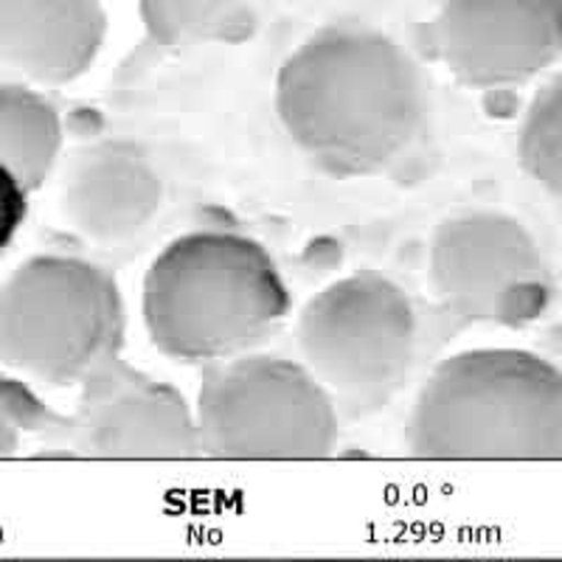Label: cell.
<instances>
[{"instance_id": "30bf717a", "label": "cell", "mask_w": 562, "mask_h": 562, "mask_svg": "<svg viewBox=\"0 0 562 562\" xmlns=\"http://www.w3.org/2000/svg\"><path fill=\"white\" fill-rule=\"evenodd\" d=\"M164 194L149 153L127 138L82 147L63 175L65 220L99 248H122L144 237L164 209Z\"/></svg>"}, {"instance_id": "e0dca14e", "label": "cell", "mask_w": 562, "mask_h": 562, "mask_svg": "<svg viewBox=\"0 0 562 562\" xmlns=\"http://www.w3.org/2000/svg\"><path fill=\"white\" fill-rule=\"evenodd\" d=\"M29 214V189L20 183L18 175L0 164V256L12 248Z\"/></svg>"}, {"instance_id": "52a82bcc", "label": "cell", "mask_w": 562, "mask_h": 562, "mask_svg": "<svg viewBox=\"0 0 562 562\" xmlns=\"http://www.w3.org/2000/svg\"><path fill=\"white\" fill-rule=\"evenodd\" d=\"M549 268L535 237L504 211H459L434 231L428 288L461 321L520 324L543 310Z\"/></svg>"}, {"instance_id": "2e32d148", "label": "cell", "mask_w": 562, "mask_h": 562, "mask_svg": "<svg viewBox=\"0 0 562 562\" xmlns=\"http://www.w3.org/2000/svg\"><path fill=\"white\" fill-rule=\"evenodd\" d=\"M436 3L439 0H324V7L335 12V20L366 23L385 32L422 18L425 12H434Z\"/></svg>"}, {"instance_id": "5bb4252c", "label": "cell", "mask_w": 562, "mask_h": 562, "mask_svg": "<svg viewBox=\"0 0 562 562\" xmlns=\"http://www.w3.org/2000/svg\"><path fill=\"white\" fill-rule=\"evenodd\" d=\"M524 172L562 200V70L540 85L518 135Z\"/></svg>"}, {"instance_id": "9a60e30c", "label": "cell", "mask_w": 562, "mask_h": 562, "mask_svg": "<svg viewBox=\"0 0 562 562\" xmlns=\"http://www.w3.org/2000/svg\"><path fill=\"white\" fill-rule=\"evenodd\" d=\"M57 428L63 422L32 391L0 371V459L18 456L26 434H52Z\"/></svg>"}, {"instance_id": "8fae6325", "label": "cell", "mask_w": 562, "mask_h": 562, "mask_svg": "<svg viewBox=\"0 0 562 562\" xmlns=\"http://www.w3.org/2000/svg\"><path fill=\"white\" fill-rule=\"evenodd\" d=\"M108 26L102 0H0V79L77 82L97 63Z\"/></svg>"}, {"instance_id": "ba28073f", "label": "cell", "mask_w": 562, "mask_h": 562, "mask_svg": "<svg viewBox=\"0 0 562 562\" xmlns=\"http://www.w3.org/2000/svg\"><path fill=\"white\" fill-rule=\"evenodd\" d=\"M65 428L77 459L172 461L203 456L198 422L183 394L119 358L82 380L79 408Z\"/></svg>"}, {"instance_id": "4fadbf2b", "label": "cell", "mask_w": 562, "mask_h": 562, "mask_svg": "<svg viewBox=\"0 0 562 562\" xmlns=\"http://www.w3.org/2000/svg\"><path fill=\"white\" fill-rule=\"evenodd\" d=\"M268 0H144L149 26L164 43L198 45L250 32Z\"/></svg>"}, {"instance_id": "9c48e42d", "label": "cell", "mask_w": 562, "mask_h": 562, "mask_svg": "<svg viewBox=\"0 0 562 562\" xmlns=\"http://www.w3.org/2000/svg\"><path fill=\"white\" fill-rule=\"evenodd\" d=\"M434 43L467 88H518L562 59V0H439Z\"/></svg>"}, {"instance_id": "5b68a950", "label": "cell", "mask_w": 562, "mask_h": 562, "mask_svg": "<svg viewBox=\"0 0 562 562\" xmlns=\"http://www.w3.org/2000/svg\"><path fill=\"white\" fill-rule=\"evenodd\" d=\"M200 453L231 461H318L338 448V405L301 360L248 351L203 369Z\"/></svg>"}, {"instance_id": "3957f363", "label": "cell", "mask_w": 562, "mask_h": 562, "mask_svg": "<svg viewBox=\"0 0 562 562\" xmlns=\"http://www.w3.org/2000/svg\"><path fill=\"white\" fill-rule=\"evenodd\" d=\"M405 448L430 461L562 459V371L524 349L441 360L405 422Z\"/></svg>"}, {"instance_id": "277c9868", "label": "cell", "mask_w": 562, "mask_h": 562, "mask_svg": "<svg viewBox=\"0 0 562 562\" xmlns=\"http://www.w3.org/2000/svg\"><path fill=\"white\" fill-rule=\"evenodd\" d=\"M124 326L115 279L79 256H32L0 288V363L37 383L82 385L119 358Z\"/></svg>"}, {"instance_id": "6da1fadb", "label": "cell", "mask_w": 562, "mask_h": 562, "mask_svg": "<svg viewBox=\"0 0 562 562\" xmlns=\"http://www.w3.org/2000/svg\"><path fill=\"white\" fill-rule=\"evenodd\" d=\"M428 74L385 29L335 20L276 77V113L295 147L335 178L389 172L430 127Z\"/></svg>"}, {"instance_id": "8992f818", "label": "cell", "mask_w": 562, "mask_h": 562, "mask_svg": "<svg viewBox=\"0 0 562 562\" xmlns=\"http://www.w3.org/2000/svg\"><path fill=\"white\" fill-rule=\"evenodd\" d=\"M295 346L335 405L360 416L408 383L419 358V315L396 281L363 270L310 299Z\"/></svg>"}, {"instance_id": "7c38bea8", "label": "cell", "mask_w": 562, "mask_h": 562, "mask_svg": "<svg viewBox=\"0 0 562 562\" xmlns=\"http://www.w3.org/2000/svg\"><path fill=\"white\" fill-rule=\"evenodd\" d=\"M59 110L34 85L0 79V164H7L29 192H37L63 153Z\"/></svg>"}, {"instance_id": "7a4b0ae2", "label": "cell", "mask_w": 562, "mask_h": 562, "mask_svg": "<svg viewBox=\"0 0 562 562\" xmlns=\"http://www.w3.org/2000/svg\"><path fill=\"white\" fill-rule=\"evenodd\" d=\"M140 310L160 355L209 366L262 349L288 318L290 290L256 239L192 231L147 270Z\"/></svg>"}]
</instances>
